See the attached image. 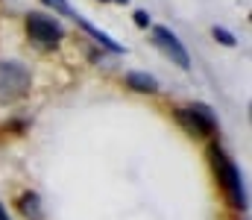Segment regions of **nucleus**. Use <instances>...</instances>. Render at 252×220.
<instances>
[{
    "label": "nucleus",
    "instance_id": "obj_3",
    "mask_svg": "<svg viewBox=\"0 0 252 220\" xmlns=\"http://www.w3.org/2000/svg\"><path fill=\"white\" fill-rule=\"evenodd\" d=\"M176 121L193 138H208L217 129V118L205 103H193V106H185V109H176Z\"/></svg>",
    "mask_w": 252,
    "mask_h": 220
},
{
    "label": "nucleus",
    "instance_id": "obj_11",
    "mask_svg": "<svg viewBox=\"0 0 252 220\" xmlns=\"http://www.w3.org/2000/svg\"><path fill=\"white\" fill-rule=\"evenodd\" d=\"M135 24L138 27H150V15L147 12H135Z\"/></svg>",
    "mask_w": 252,
    "mask_h": 220
},
{
    "label": "nucleus",
    "instance_id": "obj_7",
    "mask_svg": "<svg viewBox=\"0 0 252 220\" xmlns=\"http://www.w3.org/2000/svg\"><path fill=\"white\" fill-rule=\"evenodd\" d=\"M76 24H79V27H82V30H85V32H88V35H91L94 41H100V44H103L106 50H112V53H124V47H121V44H118V41H115L112 35H106V32H100V30H97L94 24H88V21H85L82 15H76Z\"/></svg>",
    "mask_w": 252,
    "mask_h": 220
},
{
    "label": "nucleus",
    "instance_id": "obj_12",
    "mask_svg": "<svg viewBox=\"0 0 252 220\" xmlns=\"http://www.w3.org/2000/svg\"><path fill=\"white\" fill-rule=\"evenodd\" d=\"M0 220H9V215H6V209L0 206Z\"/></svg>",
    "mask_w": 252,
    "mask_h": 220
},
{
    "label": "nucleus",
    "instance_id": "obj_1",
    "mask_svg": "<svg viewBox=\"0 0 252 220\" xmlns=\"http://www.w3.org/2000/svg\"><path fill=\"white\" fill-rule=\"evenodd\" d=\"M208 156H211L217 182H220V188L226 191L229 203H232L235 209H247V191H244V179H241V170L235 167V161H232L220 147H211Z\"/></svg>",
    "mask_w": 252,
    "mask_h": 220
},
{
    "label": "nucleus",
    "instance_id": "obj_10",
    "mask_svg": "<svg viewBox=\"0 0 252 220\" xmlns=\"http://www.w3.org/2000/svg\"><path fill=\"white\" fill-rule=\"evenodd\" d=\"M47 6H53V9H59V12H64V15H70V18H76V12L67 6V0H44Z\"/></svg>",
    "mask_w": 252,
    "mask_h": 220
},
{
    "label": "nucleus",
    "instance_id": "obj_5",
    "mask_svg": "<svg viewBox=\"0 0 252 220\" xmlns=\"http://www.w3.org/2000/svg\"><path fill=\"white\" fill-rule=\"evenodd\" d=\"M153 41H156V44H158L167 56H170V62H173V65H179L182 71H188V68H190L188 50L182 47V41H179V38H176L167 27H153Z\"/></svg>",
    "mask_w": 252,
    "mask_h": 220
},
{
    "label": "nucleus",
    "instance_id": "obj_4",
    "mask_svg": "<svg viewBox=\"0 0 252 220\" xmlns=\"http://www.w3.org/2000/svg\"><path fill=\"white\" fill-rule=\"evenodd\" d=\"M27 35L38 44V47H56L64 38V27L56 18H47L41 12H30L27 15Z\"/></svg>",
    "mask_w": 252,
    "mask_h": 220
},
{
    "label": "nucleus",
    "instance_id": "obj_2",
    "mask_svg": "<svg viewBox=\"0 0 252 220\" xmlns=\"http://www.w3.org/2000/svg\"><path fill=\"white\" fill-rule=\"evenodd\" d=\"M32 85L30 71L21 62H0V103H15L21 100Z\"/></svg>",
    "mask_w": 252,
    "mask_h": 220
},
{
    "label": "nucleus",
    "instance_id": "obj_8",
    "mask_svg": "<svg viewBox=\"0 0 252 220\" xmlns=\"http://www.w3.org/2000/svg\"><path fill=\"white\" fill-rule=\"evenodd\" d=\"M18 209H21V215L27 220H44V209H41V197L38 194H24L21 200H18Z\"/></svg>",
    "mask_w": 252,
    "mask_h": 220
},
{
    "label": "nucleus",
    "instance_id": "obj_9",
    "mask_svg": "<svg viewBox=\"0 0 252 220\" xmlns=\"http://www.w3.org/2000/svg\"><path fill=\"white\" fill-rule=\"evenodd\" d=\"M211 35H214L223 47H235V44H238V41H235V35H232L229 30H223V27H214V30H211Z\"/></svg>",
    "mask_w": 252,
    "mask_h": 220
},
{
    "label": "nucleus",
    "instance_id": "obj_13",
    "mask_svg": "<svg viewBox=\"0 0 252 220\" xmlns=\"http://www.w3.org/2000/svg\"><path fill=\"white\" fill-rule=\"evenodd\" d=\"M115 3H129V0H115Z\"/></svg>",
    "mask_w": 252,
    "mask_h": 220
},
{
    "label": "nucleus",
    "instance_id": "obj_6",
    "mask_svg": "<svg viewBox=\"0 0 252 220\" xmlns=\"http://www.w3.org/2000/svg\"><path fill=\"white\" fill-rule=\"evenodd\" d=\"M126 85L132 91H141V94H156L158 91V79L153 73H144V71H129L126 73Z\"/></svg>",
    "mask_w": 252,
    "mask_h": 220
}]
</instances>
